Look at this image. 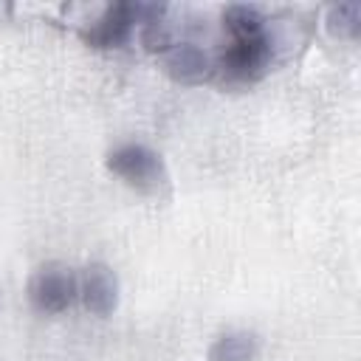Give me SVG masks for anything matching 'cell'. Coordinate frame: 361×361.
<instances>
[{
    "mask_svg": "<svg viewBox=\"0 0 361 361\" xmlns=\"http://www.w3.org/2000/svg\"><path fill=\"white\" fill-rule=\"evenodd\" d=\"M161 14L164 6L155 3H113L102 11V17L90 28L82 31V37L96 48H113L130 37L135 23H155L161 20Z\"/></svg>",
    "mask_w": 361,
    "mask_h": 361,
    "instance_id": "cell-1",
    "label": "cell"
},
{
    "mask_svg": "<svg viewBox=\"0 0 361 361\" xmlns=\"http://www.w3.org/2000/svg\"><path fill=\"white\" fill-rule=\"evenodd\" d=\"M223 23L226 28L231 31V37H251V34H259L262 31V17L254 6H245V3H237V6H228L223 11Z\"/></svg>",
    "mask_w": 361,
    "mask_h": 361,
    "instance_id": "cell-9",
    "label": "cell"
},
{
    "mask_svg": "<svg viewBox=\"0 0 361 361\" xmlns=\"http://www.w3.org/2000/svg\"><path fill=\"white\" fill-rule=\"evenodd\" d=\"M107 169L141 192H158L166 183L164 158L155 149H149L147 144H121V147L110 149Z\"/></svg>",
    "mask_w": 361,
    "mask_h": 361,
    "instance_id": "cell-2",
    "label": "cell"
},
{
    "mask_svg": "<svg viewBox=\"0 0 361 361\" xmlns=\"http://www.w3.org/2000/svg\"><path fill=\"white\" fill-rule=\"evenodd\" d=\"M259 353V338L248 330H228L217 336L209 347V361H254Z\"/></svg>",
    "mask_w": 361,
    "mask_h": 361,
    "instance_id": "cell-7",
    "label": "cell"
},
{
    "mask_svg": "<svg viewBox=\"0 0 361 361\" xmlns=\"http://www.w3.org/2000/svg\"><path fill=\"white\" fill-rule=\"evenodd\" d=\"M141 42H144L149 51H166V48L172 45V34H169V28H166V23H164V20L144 23Z\"/></svg>",
    "mask_w": 361,
    "mask_h": 361,
    "instance_id": "cell-10",
    "label": "cell"
},
{
    "mask_svg": "<svg viewBox=\"0 0 361 361\" xmlns=\"http://www.w3.org/2000/svg\"><path fill=\"white\" fill-rule=\"evenodd\" d=\"M268 59H271V39L262 31L251 37H234V42L220 56V71L234 82H251L265 71Z\"/></svg>",
    "mask_w": 361,
    "mask_h": 361,
    "instance_id": "cell-4",
    "label": "cell"
},
{
    "mask_svg": "<svg viewBox=\"0 0 361 361\" xmlns=\"http://www.w3.org/2000/svg\"><path fill=\"white\" fill-rule=\"evenodd\" d=\"M327 31L333 37H341V39H353L358 37V28H361V6L358 3H341V6H333L327 11Z\"/></svg>",
    "mask_w": 361,
    "mask_h": 361,
    "instance_id": "cell-8",
    "label": "cell"
},
{
    "mask_svg": "<svg viewBox=\"0 0 361 361\" xmlns=\"http://www.w3.org/2000/svg\"><path fill=\"white\" fill-rule=\"evenodd\" d=\"M164 71L178 82L195 85L212 73V59L195 42H172L164 51Z\"/></svg>",
    "mask_w": 361,
    "mask_h": 361,
    "instance_id": "cell-6",
    "label": "cell"
},
{
    "mask_svg": "<svg viewBox=\"0 0 361 361\" xmlns=\"http://www.w3.org/2000/svg\"><path fill=\"white\" fill-rule=\"evenodd\" d=\"M79 296V279L73 268L62 262L39 265L28 279V299L39 313H62Z\"/></svg>",
    "mask_w": 361,
    "mask_h": 361,
    "instance_id": "cell-3",
    "label": "cell"
},
{
    "mask_svg": "<svg viewBox=\"0 0 361 361\" xmlns=\"http://www.w3.org/2000/svg\"><path fill=\"white\" fill-rule=\"evenodd\" d=\"M79 296H82V305L93 316H110L118 305V276H116V271L104 262H90L82 271Z\"/></svg>",
    "mask_w": 361,
    "mask_h": 361,
    "instance_id": "cell-5",
    "label": "cell"
}]
</instances>
